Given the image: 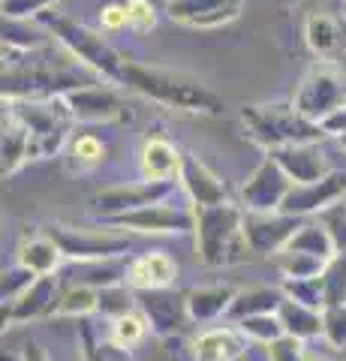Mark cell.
<instances>
[{
  "label": "cell",
  "instance_id": "1",
  "mask_svg": "<svg viewBox=\"0 0 346 361\" xmlns=\"http://www.w3.org/2000/svg\"><path fill=\"white\" fill-rule=\"evenodd\" d=\"M196 217V256L208 268H223L244 262L250 256V244L244 238V208L223 202V205L193 208Z\"/></svg>",
  "mask_w": 346,
  "mask_h": 361
},
{
  "label": "cell",
  "instance_id": "2",
  "mask_svg": "<svg viewBox=\"0 0 346 361\" xmlns=\"http://www.w3.org/2000/svg\"><path fill=\"white\" fill-rule=\"evenodd\" d=\"M124 85L132 87L136 94L154 99L160 106H169L178 111H202V115H217L223 111V99L208 90L205 85L193 82V78L154 70V66L127 63L124 66Z\"/></svg>",
  "mask_w": 346,
  "mask_h": 361
},
{
  "label": "cell",
  "instance_id": "3",
  "mask_svg": "<svg viewBox=\"0 0 346 361\" xmlns=\"http://www.w3.org/2000/svg\"><path fill=\"white\" fill-rule=\"evenodd\" d=\"M241 121L247 127L250 139L259 142L268 151L289 148V145H316L326 135L319 123L304 118L295 106H283V103L244 106Z\"/></svg>",
  "mask_w": 346,
  "mask_h": 361
},
{
  "label": "cell",
  "instance_id": "4",
  "mask_svg": "<svg viewBox=\"0 0 346 361\" xmlns=\"http://www.w3.org/2000/svg\"><path fill=\"white\" fill-rule=\"evenodd\" d=\"M37 21L61 45H66L70 54H75V58H79L85 66H91V70L99 73V75H106L109 82L124 85V66H127V61L121 58L115 49H111L103 33H97L91 27L79 25V21H73V18H66L61 13H54V9L37 16Z\"/></svg>",
  "mask_w": 346,
  "mask_h": 361
},
{
  "label": "cell",
  "instance_id": "5",
  "mask_svg": "<svg viewBox=\"0 0 346 361\" xmlns=\"http://www.w3.org/2000/svg\"><path fill=\"white\" fill-rule=\"evenodd\" d=\"M6 111L25 123L30 133V160H49L54 157L73 127V111L66 109L63 97L54 99H21V103H4Z\"/></svg>",
  "mask_w": 346,
  "mask_h": 361
},
{
  "label": "cell",
  "instance_id": "6",
  "mask_svg": "<svg viewBox=\"0 0 346 361\" xmlns=\"http://www.w3.org/2000/svg\"><path fill=\"white\" fill-rule=\"evenodd\" d=\"M292 106L314 123H322L328 115L346 106V78L340 73H334L328 63H316L301 78Z\"/></svg>",
  "mask_w": 346,
  "mask_h": 361
},
{
  "label": "cell",
  "instance_id": "7",
  "mask_svg": "<svg viewBox=\"0 0 346 361\" xmlns=\"http://www.w3.org/2000/svg\"><path fill=\"white\" fill-rule=\"evenodd\" d=\"M75 87H87L75 75L39 70V66H4V103H21V99H54L66 97Z\"/></svg>",
  "mask_w": 346,
  "mask_h": 361
},
{
  "label": "cell",
  "instance_id": "8",
  "mask_svg": "<svg viewBox=\"0 0 346 361\" xmlns=\"http://www.w3.org/2000/svg\"><path fill=\"white\" fill-rule=\"evenodd\" d=\"M295 184L289 180L271 154L253 169L241 187V208L247 214H277L283 208V202L289 196V190Z\"/></svg>",
  "mask_w": 346,
  "mask_h": 361
},
{
  "label": "cell",
  "instance_id": "9",
  "mask_svg": "<svg viewBox=\"0 0 346 361\" xmlns=\"http://www.w3.org/2000/svg\"><path fill=\"white\" fill-rule=\"evenodd\" d=\"M49 238L61 247V253L75 262H99V259H118L121 253H127L130 241L121 235H109V232H82L63 223H51L42 229Z\"/></svg>",
  "mask_w": 346,
  "mask_h": 361
},
{
  "label": "cell",
  "instance_id": "10",
  "mask_svg": "<svg viewBox=\"0 0 346 361\" xmlns=\"http://www.w3.org/2000/svg\"><path fill=\"white\" fill-rule=\"evenodd\" d=\"M175 190V180H142V184H118L109 190H99L94 196V211L103 220L121 217V214H132L151 205H163Z\"/></svg>",
  "mask_w": 346,
  "mask_h": 361
},
{
  "label": "cell",
  "instance_id": "11",
  "mask_svg": "<svg viewBox=\"0 0 346 361\" xmlns=\"http://www.w3.org/2000/svg\"><path fill=\"white\" fill-rule=\"evenodd\" d=\"M304 226L301 217L289 214H247L244 211V238L256 256H280L286 244L295 238V232Z\"/></svg>",
  "mask_w": 346,
  "mask_h": 361
},
{
  "label": "cell",
  "instance_id": "12",
  "mask_svg": "<svg viewBox=\"0 0 346 361\" xmlns=\"http://www.w3.org/2000/svg\"><path fill=\"white\" fill-rule=\"evenodd\" d=\"M103 223L118 226V229L142 232V235H184L196 229L193 211L172 208V205H151L132 214H121V217H109Z\"/></svg>",
  "mask_w": 346,
  "mask_h": 361
},
{
  "label": "cell",
  "instance_id": "13",
  "mask_svg": "<svg viewBox=\"0 0 346 361\" xmlns=\"http://www.w3.org/2000/svg\"><path fill=\"white\" fill-rule=\"evenodd\" d=\"M346 199V172H328L316 184H295L289 190L280 214L289 217H310V214H322L326 208L338 205Z\"/></svg>",
  "mask_w": 346,
  "mask_h": 361
},
{
  "label": "cell",
  "instance_id": "14",
  "mask_svg": "<svg viewBox=\"0 0 346 361\" xmlns=\"http://www.w3.org/2000/svg\"><path fill=\"white\" fill-rule=\"evenodd\" d=\"M139 313L148 319V329L157 337H172L187 325L190 310H187V295H178L172 289H151V292H136Z\"/></svg>",
  "mask_w": 346,
  "mask_h": 361
},
{
  "label": "cell",
  "instance_id": "15",
  "mask_svg": "<svg viewBox=\"0 0 346 361\" xmlns=\"http://www.w3.org/2000/svg\"><path fill=\"white\" fill-rule=\"evenodd\" d=\"M66 109L73 111L75 121L82 123H111V121H127L130 109L111 87H75L63 97Z\"/></svg>",
  "mask_w": 346,
  "mask_h": 361
},
{
  "label": "cell",
  "instance_id": "16",
  "mask_svg": "<svg viewBox=\"0 0 346 361\" xmlns=\"http://www.w3.org/2000/svg\"><path fill=\"white\" fill-rule=\"evenodd\" d=\"M63 292L58 289V277L46 274L37 277L33 286L16 301H4V329H13V325H25L33 319H42V316H51L58 310Z\"/></svg>",
  "mask_w": 346,
  "mask_h": 361
},
{
  "label": "cell",
  "instance_id": "17",
  "mask_svg": "<svg viewBox=\"0 0 346 361\" xmlns=\"http://www.w3.org/2000/svg\"><path fill=\"white\" fill-rule=\"evenodd\" d=\"M244 9V0H169L166 13L184 27H223L235 21Z\"/></svg>",
  "mask_w": 346,
  "mask_h": 361
},
{
  "label": "cell",
  "instance_id": "18",
  "mask_svg": "<svg viewBox=\"0 0 346 361\" xmlns=\"http://www.w3.org/2000/svg\"><path fill=\"white\" fill-rule=\"evenodd\" d=\"M178 180H181L184 193L193 199L196 208H208V205H223L229 202V190L226 184L211 172V169L199 160L196 154H184L181 160V172H178Z\"/></svg>",
  "mask_w": 346,
  "mask_h": 361
},
{
  "label": "cell",
  "instance_id": "19",
  "mask_svg": "<svg viewBox=\"0 0 346 361\" xmlns=\"http://www.w3.org/2000/svg\"><path fill=\"white\" fill-rule=\"evenodd\" d=\"M178 280V265L169 253L151 250L127 262V286L132 292H151V289H169Z\"/></svg>",
  "mask_w": 346,
  "mask_h": 361
},
{
  "label": "cell",
  "instance_id": "20",
  "mask_svg": "<svg viewBox=\"0 0 346 361\" xmlns=\"http://www.w3.org/2000/svg\"><path fill=\"white\" fill-rule=\"evenodd\" d=\"M268 154L274 157L292 184H316L331 172L319 145H289V148H277Z\"/></svg>",
  "mask_w": 346,
  "mask_h": 361
},
{
  "label": "cell",
  "instance_id": "21",
  "mask_svg": "<svg viewBox=\"0 0 346 361\" xmlns=\"http://www.w3.org/2000/svg\"><path fill=\"white\" fill-rule=\"evenodd\" d=\"M250 341L244 337L238 325H226V329H205L196 334L193 341V358L196 361H238L247 355Z\"/></svg>",
  "mask_w": 346,
  "mask_h": 361
},
{
  "label": "cell",
  "instance_id": "22",
  "mask_svg": "<svg viewBox=\"0 0 346 361\" xmlns=\"http://www.w3.org/2000/svg\"><path fill=\"white\" fill-rule=\"evenodd\" d=\"M304 39L310 51L319 54L322 61H338L346 54V16H328V13H310L304 21Z\"/></svg>",
  "mask_w": 346,
  "mask_h": 361
},
{
  "label": "cell",
  "instance_id": "23",
  "mask_svg": "<svg viewBox=\"0 0 346 361\" xmlns=\"http://www.w3.org/2000/svg\"><path fill=\"white\" fill-rule=\"evenodd\" d=\"M181 160H184V154L178 151L172 142L154 135V139L142 145V154H139L142 178L144 180H172L181 172Z\"/></svg>",
  "mask_w": 346,
  "mask_h": 361
},
{
  "label": "cell",
  "instance_id": "24",
  "mask_svg": "<svg viewBox=\"0 0 346 361\" xmlns=\"http://www.w3.org/2000/svg\"><path fill=\"white\" fill-rule=\"evenodd\" d=\"M238 289L235 286H199V289H190L187 292V310H190V319L205 325V322H214L217 316L226 313L235 301Z\"/></svg>",
  "mask_w": 346,
  "mask_h": 361
},
{
  "label": "cell",
  "instance_id": "25",
  "mask_svg": "<svg viewBox=\"0 0 346 361\" xmlns=\"http://www.w3.org/2000/svg\"><path fill=\"white\" fill-rule=\"evenodd\" d=\"M61 247L54 244L46 232H39V235H25L18 244V265L21 268H27L33 271L37 277H46V274H54L61 265Z\"/></svg>",
  "mask_w": 346,
  "mask_h": 361
},
{
  "label": "cell",
  "instance_id": "26",
  "mask_svg": "<svg viewBox=\"0 0 346 361\" xmlns=\"http://www.w3.org/2000/svg\"><path fill=\"white\" fill-rule=\"evenodd\" d=\"M283 289L280 286H253V289H241L235 301L229 307V319L241 322L250 319V316H265V313H280L283 307Z\"/></svg>",
  "mask_w": 346,
  "mask_h": 361
},
{
  "label": "cell",
  "instance_id": "27",
  "mask_svg": "<svg viewBox=\"0 0 346 361\" xmlns=\"http://www.w3.org/2000/svg\"><path fill=\"white\" fill-rule=\"evenodd\" d=\"M30 160V133L13 111L4 109V178L16 175Z\"/></svg>",
  "mask_w": 346,
  "mask_h": 361
},
{
  "label": "cell",
  "instance_id": "28",
  "mask_svg": "<svg viewBox=\"0 0 346 361\" xmlns=\"http://www.w3.org/2000/svg\"><path fill=\"white\" fill-rule=\"evenodd\" d=\"M49 39V30L37 18H4V49L9 51H37Z\"/></svg>",
  "mask_w": 346,
  "mask_h": 361
},
{
  "label": "cell",
  "instance_id": "29",
  "mask_svg": "<svg viewBox=\"0 0 346 361\" xmlns=\"http://www.w3.org/2000/svg\"><path fill=\"white\" fill-rule=\"evenodd\" d=\"M280 322L289 337H298V341H310V337H319L322 334V310H310L304 304H295V301H283L280 307Z\"/></svg>",
  "mask_w": 346,
  "mask_h": 361
},
{
  "label": "cell",
  "instance_id": "30",
  "mask_svg": "<svg viewBox=\"0 0 346 361\" xmlns=\"http://www.w3.org/2000/svg\"><path fill=\"white\" fill-rule=\"evenodd\" d=\"M286 250H289V253H307V256L326 259V262H331V259L338 256L331 235L326 232V226H322L319 220H316V223H304V226H301V229L295 232V238L286 244Z\"/></svg>",
  "mask_w": 346,
  "mask_h": 361
},
{
  "label": "cell",
  "instance_id": "31",
  "mask_svg": "<svg viewBox=\"0 0 346 361\" xmlns=\"http://www.w3.org/2000/svg\"><path fill=\"white\" fill-rule=\"evenodd\" d=\"M106 160V145L97 139L94 133H75L70 142V157H66V166L73 172H87V169H97Z\"/></svg>",
  "mask_w": 346,
  "mask_h": 361
},
{
  "label": "cell",
  "instance_id": "32",
  "mask_svg": "<svg viewBox=\"0 0 346 361\" xmlns=\"http://www.w3.org/2000/svg\"><path fill=\"white\" fill-rule=\"evenodd\" d=\"M277 271L283 274V280H316L322 277L326 271V259H316V256H307V253H289L283 250L280 256H274Z\"/></svg>",
  "mask_w": 346,
  "mask_h": 361
},
{
  "label": "cell",
  "instance_id": "33",
  "mask_svg": "<svg viewBox=\"0 0 346 361\" xmlns=\"http://www.w3.org/2000/svg\"><path fill=\"white\" fill-rule=\"evenodd\" d=\"M235 325L244 331V337H247V341L265 343V346H271L274 341H280V337L286 334V329H283V322H280V316H277V313L250 316V319H241V322H235Z\"/></svg>",
  "mask_w": 346,
  "mask_h": 361
},
{
  "label": "cell",
  "instance_id": "34",
  "mask_svg": "<svg viewBox=\"0 0 346 361\" xmlns=\"http://www.w3.org/2000/svg\"><path fill=\"white\" fill-rule=\"evenodd\" d=\"M322 292H326V307H343L346 304V253H338L322 271Z\"/></svg>",
  "mask_w": 346,
  "mask_h": 361
},
{
  "label": "cell",
  "instance_id": "35",
  "mask_svg": "<svg viewBox=\"0 0 346 361\" xmlns=\"http://www.w3.org/2000/svg\"><path fill=\"white\" fill-rule=\"evenodd\" d=\"M148 331H151V329H148V319H144L139 310L121 316V319H111V343L121 346V349L139 346Z\"/></svg>",
  "mask_w": 346,
  "mask_h": 361
},
{
  "label": "cell",
  "instance_id": "36",
  "mask_svg": "<svg viewBox=\"0 0 346 361\" xmlns=\"http://www.w3.org/2000/svg\"><path fill=\"white\" fill-rule=\"evenodd\" d=\"M94 310H99V292L91 286L75 283L61 295V304H58V310H54V316H87Z\"/></svg>",
  "mask_w": 346,
  "mask_h": 361
},
{
  "label": "cell",
  "instance_id": "37",
  "mask_svg": "<svg viewBox=\"0 0 346 361\" xmlns=\"http://www.w3.org/2000/svg\"><path fill=\"white\" fill-rule=\"evenodd\" d=\"M132 310H139V301H136V292H132L127 283L99 289V313L103 316L121 319V316H127Z\"/></svg>",
  "mask_w": 346,
  "mask_h": 361
},
{
  "label": "cell",
  "instance_id": "38",
  "mask_svg": "<svg viewBox=\"0 0 346 361\" xmlns=\"http://www.w3.org/2000/svg\"><path fill=\"white\" fill-rule=\"evenodd\" d=\"M283 295L295 304H304L310 310H326V292H322V280H283L280 283Z\"/></svg>",
  "mask_w": 346,
  "mask_h": 361
},
{
  "label": "cell",
  "instance_id": "39",
  "mask_svg": "<svg viewBox=\"0 0 346 361\" xmlns=\"http://www.w3.org/2000/svg\"><path fill=\"white\" fill-rule=\"evenodd\" d=\"M319 223L326 226V232L331 235L334 241V250L338 253H346V199L338 202V205H331L319 214Z\"/></svg>",
  "mask_w": 346,
  "mask_h": 361
},
{
  "label": "cell",
  "instance_id": "40",
  "mask_svg": "<svg viewBox=\"0 0 346 361\" xmlns=\"http://www.w3.org/2000/svg\"><path fill=\"white\" fill-rule=\"evenodd\" d=\"M322 337L338 349L346 346V304L343 307H326L322 310Z\"/></svg>",
  "mask_w": 346,
  "mask_h": 361
},
{
  "label": "cell",
  "instance_id": "41",
  "mask_svg": "<svg viewBox=\"0 0 346 361\" xmlns=\"http://www.w3.org/2000/svg\"><path fill=\"white\" fill-rule=\"evenodd\" d=\"M33 280H37V274H33V271H27V268H21V265L4 271V286H0V292H4V301L21 298V295H25V292L33 286Z\"/></svg>",
  "mask_w": 346,
  "mask_h": 361
},
{
  "label": "cell",
  "instance_id": "42",
  "mask_svg": "<svg viewBox=\"0 0 346 361\" xmlns=\"http://www.w3.org/2000/svg\"><path fill=\"white\" fill-rule=\"evenodd\" d=\"M58 0H4V18H37Z\"/></svg>",
  "mask_w": 346,
  "mask_h": 361
},
{
  "label": "cell",
  "instance_id": "43",
  "mask_svg": "<svg viewBox=\"0 0 346 361\" xmlns=\"http://www.w3.org/2000/svg\"><path fill=\"white\" fill-rule=\"evenodd\" d=\"M268 361H307L304 341L283 334L280 341H274L271 346H268Z\"/></svg>",
  "mask_w": 346,
  "mask_h": 361
},
{
  "label": "cell",
  "instance_id": "44",
  "mask_svg": "<svg viewBox=\"0 0 346 361\" xmlns=\"http://www.w3.org/2000/svg\"><path fill=\"white\" fill-rule=\"evenodd\" d=\"M85 361H130V353L115 343H94L91 334H85Z\"/></svg>",
  "mask_w": 346,
  "mask_h": 361
},
{
  "label": "cell",
  "instance_id": "45",
  "mask_svg": "<svg viewBox=\"0 0 346 361\" xmlns=\"http://www.w3.org/2000/svg\"><path fill=\"white\" fill-rule=\"evenodd\" d=\"M127 13H130V27L132 30H151L157 25L151 0H127Z\"/></svg>",
  "mask_w": 346,
  "mask_h": 361
},
{
  "label": "cell",
  "instance_id": "46",
  "mask_svg": "<svg viewBox=\"0 0 346 361\" xmlns=\"http://www.w3.org/2000/svg\"><path fill=\"white\" fill-rule=\"evenodd\" d=\"M99 25H103V30H121V27H130L127 4H106L103 9H99Z\"/></svg>",
  "mask_w": 346,
  "mask_h": 361
},
{
  "label": "cell",
  "instance_id": "47",
  "mask_svg": "<svg viewBox=\"0 0 346 361\" xmlns=\"http://www.w3.org/2000/svg\"><path fill=\"white\" fill-rule=\"evenodd\" d=\"M319 127H322V133H326V135H334V139H338V135H343V133H346V106L338 109L334 115H328L326 121L319 123Z\"/></svg>",
  "mask_w": 346,
  "mask_h": 361
},
{
  "label": "cell",
  "instance_id": "48",
  "mask_svg": "<svg viewBox=\"0 0 346 361\" xmlns=\"http://www.w3.org/2000/svg\"><path fill=\"white\" fill-rule=\"evenodd\" d=\"M21 361H51V358L46 355V349H42L37 341H30L25 349H21Z\"/></svg>",
  "mask_w": 346,
  "mask_h": 361
},
{
  "label": "cell",
  "instance_id": "49",
  "mask_svg": "<svg viewBox=\"0 0 346 361\" xmlns=\"http://www.w3.org/2000/svg\"><path fill=\"white\" fill-rule=\"evenodd\" d=\"M338 145H340V148L346 151V133H343V135H338Z\"/></svg>",
  "mask_w": 346,
  "mask_h": 361
},
{
  "label": "cell",
  "instance_id": "50",
  "mask_svg": "<svg viewBox=\"0 0 346 361\" xmlns=\"http://www.w3.org/2000/svg\"><path fill=\"white\" fill-rule=\"evenodd\" d=\"M307 361H326V358H319V355H307Z\"/></svg>",
  "mask_w": 346,
  "mask_h": 361
},
{
  "label": "cell",
  "instance_id": "51",
  "mask_svg": "<svg viewBox=\"0 0 346 361\" xmlns=\"http://www.w3.org/2000/svg\"><path fill=\"white\" fill-rule=\"evenodd\" d=\"M343 13H346V4H343Z\"/></svg>",
  "mask_w": 346,
  "mask_h": 361
}]
</instances>
